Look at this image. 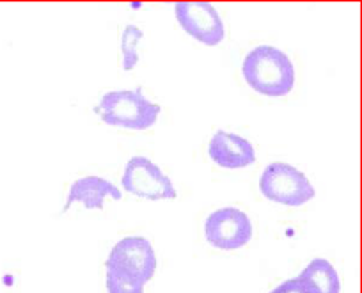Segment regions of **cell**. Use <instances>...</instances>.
<instances>
[{
	"label": "cell",
	"instance_id": "ba28073f",
	"mask_svg": "<svg viewBox=\"0 0 362 293\" xmlns=\"http://www.w3.org/2000/svg\"><path fill=\"white\" fill-rule=\"evenodd\" d=\"M208 155L224 169H242L256 162L254 146L242 135L226 130L215 132L208 144Z\"/></svg>",
	"mask_w": 362,
	"mask_h": 293
},
{
	"label": "cell",
	"instance_id": "30bf717a",
	"mask_svg": "<svg viewBox=\"0 0 362 293\" xmlns=\"http://www.w3.org/2000/svg\"><path fill=\"white\" fill-rule=\"evenodd\" d=\"M298 279L311 293H341V279L336 268L325 258H315L298 274Z\"/></svg>",
	"mask_w": 362,
	"mask_h": 293
},
{
	"label": "cell",
	"instance_id": "277c9868",
	"mask_svg": "<svg viewBox=\"0 0 362 293\" xmlns=\"http://www.w3.org/2000/svg\"><path fill=\"white\" fill-rule=\"evenodd\" d=\"M259 190L267 200L284 207H302L316 195L309 178L286 162H272L263 171Z\"/></svg>",
	"mask_w": 362,
	"mask_h": 293
},
{
	"label": "cell",
	"instance_id": "8992f818",
	"mask_svg": "<svg viewBox=\"0 0 362 293\" xmlns=\"http://www.w3.org/2000/svg\"><path fill=\"white\" fill-rule=\"evenodd\" d=\"M252 222L245 212L226 207L211 212L204 222V235L210 246L221 251H236L252 239Z\"/></svg>",
	"mask_w": 362,
	"mask_h": 293
},
{
	"label": "cell",
	"instance_id": "7c38bea8",
	"mask_svg": "<svg viewBox=\"0 0 362 293\" xmlns=\"http://www.w3.org/2000/svg\"><path fill=\"white\" fill-rule=\"evenodd\" d=\"M105 286L109 293H144V286H135L105 270Z\"/></svg>",
	"mask_w": 362,
	"mask_h": 293
},
{
	"label": "cell",
	"instance_id": "3957f363",
	"mask_svg": "<svg viewBox=\"0 0 362 293\" xmlns=\"http://www.w3.org/2000/svg\"><path fill=\"white\" fill-rule=\"evenodd\" d=\"M156 253L151 242L144 236H124L114 243L105 270L135 286H146L156 272Z\"/></svg>",
	"mask_w": 362,
	"mask_h": 293
},
{
	"label": "cell",
	"instance_id": "8fae6325",
	"mask_svg": "<svg viewBox=\"0 0 362 293\" xmlns=\"http://www.w3.org/2000/svg\"><path fill=\"white\" fill-rule=\"evenodd\" d=\"M144 38V33L137 25H127L121 33V55H123V71H132L137 66L139 59V43Z\"/></svg>",
	"mask_w": 362,
	"mask_h": 293
},
{
	"label": "cell",
	"instance_id": "7a4b0ae2",
	"mask_svg": "<svg viewBox=\"0 0 362 293\" xmlns=\"http://www.w3.org/2000/svg\"><path fill=\"white\" fill-rule=\"evenodd\" d=\"M162 107L144 96L141 87L117 89L100 96L96 114L103 123L127 130H148L158 120Z\"/></svg>",
	"mask_w": 362,
	"mask_h": 293
},
{
	"label": "cell",
	"instance_id": "6da1fadb",
	"mask_svg": "<svg viewBox=\"0 0 362 293\" xmlns=\"http://www.w3.org/2000/svg\"><path fill=\"white\" fill-rule=\"evenodd\" d=\"M245 82L264 96H284L295 86V66L283 50L259 45L245 55L242 62Z\"/></svg>",
	"mask_w": 362,
	"mask_h": 293
},
{
	"label": "cell",
	"instance_id": "4fadbf2b",
	"mask_svg": "<svg viewBox=\"0 0 362 293\" xmlns=\"http://www.w3.org/2000/svg\"><path fill=\"white\" fill-rule=\"evenodd\" d=\"M270 293H311V292H309L308 286H305L300 279L293 277V279H288V281L281 282V285L276 286V288L272 289Z\"/></svg>",
	"mask_w": 362,
	"mask_h": 293
},
{
	"label": "cell",
	"instance_id": "9c48e42d",
	"mask_svg": "<svg viewBox=\"0 0 362 293\" xmlns=\"http://www.w3.org/2000/svg\"><path fill=\"white\" fill-rule=\"evenodd\" d=\"M107 197L119 201L123 194L112 181L102 176L90 174V176L78 178L69 187L62 214H66L75 203H80L86 210H103V203H105Z\"/></svg>",
	"mask_w": 362,
	"mask_h": 293
},
{
	"label": "cell",
	"instance_id": "5b68a950",
	"mask_svg": "<svg viewBox=\"0 0 362 293\" xmlns=\"http://www.w3.org/2000/svg\"><path fill=\"white\" fill-rule=\"evenodd\" d=\"M121 185L128 194L148 201L176 200L177 190L170 178L148 156L135 155L124 166Z\"/></svg>",
	"mask_w": 362,
	"mask_h": 293
},
{
	"label": "cell",
	"instance_id": "52a82bcc",
	"mask_svg": "<svg viewBox=\"0 0 362 293\" xmlns=\"http://www.w3.org/2000/svg\"><path fill=\"white\" fill-rule=\"evenodd\" d=\"M174 16L181 29L206 47H217L224 41V23L210 2H176Z\"/></svg>",
	"mask_w": 362,
	"mask_h": 293
}]
</instances>
